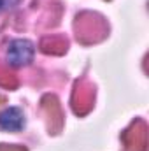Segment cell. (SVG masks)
<instances>
[{"instance_id": "6da1fadb", "label": "cell", "mask_w": 149, "mask_h": 151, "mask_svg": "<svg viewBox=\"0 0 149 151\" xmlns=\"http://www.w3.org/2000/svg\"><path fill=\"white\" fill-rule=\"evenodd\" d=\"M35 55V47L34 42H30L28 39H14L9 42L7 46V63L11 67H25L30 65Z\"/></svg>"}, {"instance_id": "7a4b0ae2", "label": "cell", "mask_w": 149, "mask_h": 151, "mask_svg": "<svg viewBox=\"0 0 149 151\" xmlns=\"http://www.w3.org/2000/svg\"><path fill=\"white\" fill-rule=\"evenodd\" d=\"M25 114L19 107H7L0 113V128L5 132H19L25 128Z\"/></svg>"}, {"instance_id": "3957f363", "label": "cell", "mask_w": 149, "mask_h": 151, "mask_svg": "<svg viewBox=\"0 0 149 151\" xmlns=\"http://www.w3.org/2000/svg\"><path fill=\"white\" fill-rule=\"evenodd\" d=\"M0 151H27L21 146H7V144H0Z\"/></svg>"}, {"instance_id": "277c9868", "label": "cell", "mask_w": 149, "mask_h": 151, "mask_svg": "<svg viewBox=\"0 0 149 151\" xmlns=\"http://www.w3.org/2000/svg\"><path fill=\"white\" fill-rule=\"evenodd\" d=\"M4 2H5V0H0V9L4 7Z\"/></svg>"}]
</instances>
